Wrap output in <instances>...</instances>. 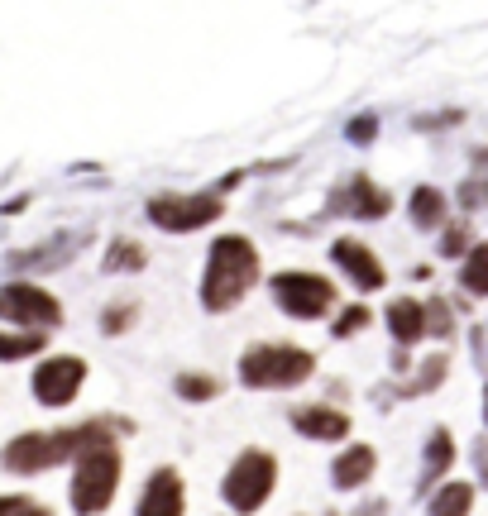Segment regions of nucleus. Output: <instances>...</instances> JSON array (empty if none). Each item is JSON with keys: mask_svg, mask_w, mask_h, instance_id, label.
<instances>
[{"mask_svg": "<svg viewBox=\"0 0 488 516\" xmlns=\"http://www.w3.org/2000/svg\"><path fill=\"white\" fill-rule=\"evenodd\" d=\"M101 445H115L111 421H87V426H72V430H29V435H15L5 445L0 464L10 473H44L53 464L72 459V454L101 450Z\"/></svg>", "mask_w": 488, "mask_h": 516, "instance_id": "1", "label": "nucleus"}, {"mask_svg": "<svg viewBox=\"0 0 488 516\" xmlns=\"http://www.w3.org/2000/svg\"><path fill=\"white\" fill-rule=\"evenodd\" d=\"M254 282H259V249L244 235H221L206 254L201 306L206 311H230V306H240Z\"/></svg>", "mask_w": 488, "mask_h": 516, "instance_id": "2", "label": "nucleus"}, {"mask_svg": "<svg viewBox=\"0 0 488 516\" xmlns=\"http://www.w3.org/2000/svg\"><path fill=\"white\" fill-rule=\"evenodd\" d=\"M120 450L115 445H101V450H82L77 464H72V512L77 516H96L115 502V488H120Z\"/></svg>", "mask_w": 488, "mask_h": 516, "instance_id": "3", "label": "nucleus"}, {"mask_svg": "<svg viewBox=\"0 0 488 516\" xmlns=\"http://www.w3.org/2000/svg\"><path fill=\"white\" fill-rule=\"evenodd\" d=\"M311 368L316 359L297 344H254L240 359V378L244 387H297L311 378Z\"/></svg>", "mask_w": 488, "mask_h": 516, "instance_id": "4", "label": "nucleus"}, {"mask_svg": "<svg viewBox=\"0 0 488 516\" xmlns=\"http://www.w3.org/2000/svg\"><path fill=\"white\" fill-rule=\"evenodd\" d=\"M273 483H278V459H273L268 450H244L240 459L230 464V473H225L221 493L235 512L249 516L273 497Z\"/></svg>", "mask_w": 488, "mask_h": 516, "instance_id": "5", "label": "nucleus"}, {"mask_svg": "<svg viewBox=\"0 0 488 516\" xmlns=\"http://www.w3.org/2000/svg\"><path fill=\"white\" fill-rule=\"evenodd\" d=\"M225 211V196L216 192H163L149 201V220H154L158 230H168V235H192L201 225H216Z\"/></svg>", "mask_w": 488, "mask_h": 516, "instance_id": "6", "label": "nucleus"}, {"mask_svg": "<svg viewBox=\"0 0 488 516\" xmlns=\"http://www.w3.org/2000/svg\"><path fill=\"white\" fill-rule=\"evenodd\" d=\"M268 292L278 301V311L292 321H321L335 306V282L321 273H278L268 282Z\"/></svg>", "mask_w": 488, "mask_h": 516, "instance_id": "7", "label": "nucleus"}, {"mask_svg": "<svg viewBox=\"0 0 488 516\" xmlns=\"http://www.w3.org/2000/svg\"><path fill=\"white\" fill-rule=\"evenodd\" d=\"M0 316L44 335L48 325L63 321V306L48 297L44 287H34V282H10V287H0Z\"/></svg>", "mask_w": 488, "mask_h": 516, "instance_id": "8", "label": "nucleus"}, {"mask_svg": "<svg viewBox=\"0 0 488 516\" xmlns=\"http://www.w3.org/2000/svg\"><path fill=\"white\" fill-rule=\"evenodd\" d=\"M82 378H87V359L58 354V359L39 364V373H34V397H39L44 407H67V402L82 392Z\"/></svg>", "mask_w": 488, "mask_h": 516, "instance_id": "9", "label": "nucleus"}, {"mask_svg": "<svg viewBox=\"0 0 488 516\" xmlns=\"http://www.w3.org/2000/svg\"><path fill=\"white\" fill-rule=\"evenodd\" d=\"M182 512H187V493H182L178 469H158L154 478L144 483L134 516H182Z\"/></svg>", "mask_w": 488, "mask_h": 516, "instance_id": "10", "label": "nucleus"}, {"mask_svg": "<svg viewBox=\"0 0 488 516\" xmlns=\"http://www.w3.org/2000/svg\"><path fill=\"white\" fill-rule=\"evenodd\" d=\"M331 258L350 273V278H355L359 292H378L383 278H388V273H383V263L374 258V249H369V244H359V239H335Z\"/></svg>", "mask_w": 488, "mask_h": 516, "instance_id": "11", "label": "nucleus"}, {"mask_svg": "<svg viewBox=\"0 0 488 516\" xmlns=\"http://www.w3.org/2000/svg\"><path fill=\"white\" fill-rule=\"evenodd\" d=\"M292 430L311 435V440H345L350 435V416L335 407H297L292 411Z\"/></svg>", "mask_w": 488, "mask_h": 516, "instance_id": "12", "label": "nucleus"}, {"mask_svg": "<svg viewBox=\"0 0 488 516\" xmlns=\"http://www.w3.org/2000/svg\"><path fill=\"white\" fill-rule=\"evenodd\" d=\"M335 206H345V211H355V215H364V220H374V215H388V192H378L369 177H355L350 187H345V196H335Z\"/></svg>", "mask_w": 488, "mask_h": 516, "instance_id": "13", "label": "nucleus"}, {"mask_svg": "<svg viewBox=\"0 0 488 516\" xmlns=\"http://www.w3.org/2000/svg\"><path fill=\"white\" fill-rule=\"evenodd\" d=\"M374 464H378V459H374V450H369V445H350V450L331 464L335 488H359V483H369Z\"/></svg>", "mask_w": 488, "mask_h": 516, "instance_id": "14", "label": "nucleus"}, {"mask_svg": "<svg viewBox=\"0 0 488 516\" xmlns=\"http://www.w3.org/2000/svg\"><path fill=\"white\" fill-rule=\"evenodd\" d=\"M388 330H393V340L398 344H417L426 335V311L422 301H393L388 306Z\"/></svg>", "mask_w": 488, "mask_h": 516, "instance_id": "15", "label": "nucleus"}, {"mask_svg": "<svg viewBox=\"0 0 488 516\" xmlns=\"http://www.w3.org/2000/svg\"><path fill=\"white\" fill-rule=\"evenodd\" d=\"M144 263H149V254H144L139 239H111V249H106V273H139Z\"/></svg>", "mask_w": 488, "mask_h": 516, "instance_id": "16", "label": "nucleus"}, {"mask_svg": "<svg viewBox=\"0 0 488 516\" xmlns=\"http://www.w3.org/2000/svg\"><path fill=\"white\" fill-rule=\"evenodd\" d=\"M469 507H474V488L469 483H445L431 502V516H469Z\"/></svg>", "mask_w": 488, "mask_h": 516, "instance_id": "17", "label": "nucleus"}, {"mask_svg": "<svg viewBox=\"0 0 488 516\" xmlns=\"http://www.w3.org/2000/svg\"><path fill=\"white\" fill-rule=\"evenodd\" d=\"M441 215H445V196L436 192V187H417V192H412V220H417L422 230H436Z\"/></svg>", "mask_w": 488, "mask_h": 516, "instance_id": "18", "label": "nucleus"}, {"mask_svg": "<svg viewBox=\"0 0 488 516\" xmlns=\"http://www.w3.org/2000/svg\"><path fill=\"white\" fill-rule=\"evenodd\" d=\"M44 335L39 330H15V335H0V359H29V354H44Z\"/></svg>", "mask_w": 488, "mask_h": 516, "instance_id": "19", "label": "nucleus"}, {"mask_svg": "<svg viewBox=\"0 0 488 516\" xmlns=\"http://www.w3.org/2000/svg\"><path fill=\"white\" fill-rule=\"evenodd\" d=\"M465 287L469 292H479V297H488V244H474L465 258Z\"/></svg>", "mask_w": 488, "mask_h": 516, "instance_id": "20", "label": "nucleus"}, {"mask_svg": "<svg viewBox=\"0 0 488 516\" xmlns=\"http://www.w3.org/2000/svg\"><path fill=\"white\" fill-rule=\"evenodd\" d=\"M216 392H221V383L206 378V373H182L178 378V397H187V402H211Z\"/></svg>", "mask_w": 488, "mask_h": 516, "instance_id": "21", "label": "nucleus"}, {"mask_svg": "<svg viewBox=\"0 0 488 516\" xmlns=\"http://www.w3.org/2000/svg\"><path fill=\"white\" fill-rule=\"evenodd\" d=\"M450 459H455V440H450V430H436V435H431V445H426V469L445 473L450 469Z\"/></svg>", "mask_w": 488, "mask_h": 516, "instance_id": "22", "label": "nucleus"}, {"mask_svg": "<svg viewBox=\"0 0 488 516\" xmlns=\"http://www.w3.org/2000/svg\"><path fill=\"white\" fill-rule=\"evenodd\" d=\"M0 516H48V507H39L34 497H0Z\"/></svg>", "mask_w": 488, "mask_h": 516, "instance_id": "23", "label": "nucleus"}, {"mask_svg": "<svg viewBox=\"0 0 488 516\" xmlns=\"http://www.w3.org/2000/svg\"><path fill=\"white\" fill-rule=\"evenodd\" d=\"M369 325V306H350L340 321H335V340H350L355 330H364Z\"/></svg>", "mask_w": 488, "mask_h": 516, "instance_id": "24", "label": "nucleus"}, {"mask_svg": "<svg viewBox=\"0 0 488 516\" xmlns=\"http://www.w3.org/2000/svg\"><path fill=\"white\" fill-rule=\"evenodd\" d=\"M130 321H134V306L125 301V306H115V311L101 316V330H106V335H120V330H130Z\"/></svg>", "mask_w": 488, "mask_h": 516, "instance_id": "25", "label": "nucleus"}, {"mask_svg": "<svg viewBox=\"0 0 488 516\" xmlns=\"http://www.w3.org/2000/svg\"><path fill=\"white\" fill-rule=\"evenodd\" d=\"M441 373H445V354H436V359H426L422 383H417V387H436V383H441Z\"/></svg>", "mask_w": 488, "mask_h": 516, "instance_id": "26", "label": "nucleus"}, {"mask_svg": "<svg viewBox=\"0 0 488 516\" xmlns=\"http://www.w3.org/2000/svg\"><path fill=\"white\" fill-rule=\"evenodd\" d=\"M374 120H369V115H364V120H355V125H350V139H359V144H364V139H374Z\"/></svg>", "mask_w": 488, "mask_h": 516, "instance_id": "27", "label": "nucleus"}, {"mask_svg": "<svg viewBox=\"0 0 488 516\" xmlns=\"http://www.w3.org/2000/svg\"><path fill=\"white\" fill-rule=\"evenodd\" d=\"M426 321H431L445 335V330H450V311H445V306H431V316H426Z\"/></svg>", "mask_w": 488, "mask_h": 516, "instance_id": "28", "label": "nucleus"}, {"mask_svg": "<svg viewBox=\"0 0 488 516\" xmlns=\"http://www.w3.org/2000/svg\"><path fill=\"white\" fill-rule=\"evenodd\" d=\"M460 249H465V230H450L445 235V254H460Z\"/></svg>", "mask_w": 488, "mask_h": 516, "instance_id": "29", "label": "nucleus"}, {"mask_svg": "<svg viewBox=\"0 0 488 516\" xmlns=\"http://www.w3.org/2000/svg\"><path fill=\"white\" fill-rule=\"evenodd\" d=\"M484 421H488V402H484Z\"/></svg>", "mask_w": 488, "mask_h": 516, "instance_id": "30", "label": "nucleus"}]
</instances>
